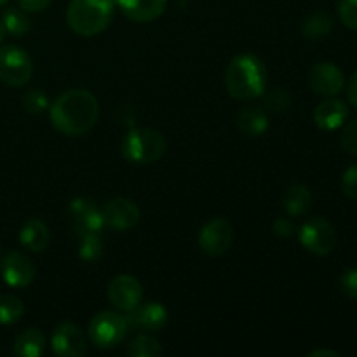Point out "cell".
<instances>
[{
	"label": "cell",
	"mask_w": 357,
	"mask_h": 357,
	"mask_svg": "<svg viewBox=\"0 0 357 357\" xmlns=\"http://www.w3.org/2000/svg\"><path fill=\"white\" fill-rule=\"evenodd\" d=\"M103 213L105 225H108L114 230H129L138 225L139 222V208L136 202L126 197H115L108 201L101 208Z\"/></svg>",
	"instance_id": "cell-14"
},
{
	"label": "cell",
	"mask_w": 357,
	"mask_h": 357,
	"mask_svg": "<svg viewBox=\"0 0 357 357\" xmlns=\"http://www.w3.org/2000/svg\"><path fill=\"white\" fill-rule=\"evenodd\" d=\"M340 21L351 30H357V0H340L338 2Z\"/></svg>",
	"instance_id": "cell-29"
},
{
	"label": "cell",
	"mask_w": 357,
	"mask_h": 357,
	"mask_svg": "<svg viewBox=\"0 0 357 357\" xmlns=\"http://www.w3.org/2000/svg\"><path fill=\"white\" fill-rule=\"evenodd\" d=\"M68 216L72 229L79 236H84V234H100L107 227L101 209L98 208L96 202L87 197L73 199L68 206Z\"/></svg>",
	"instance_id": "cell-8"
},
{
	"label": "cell",
	"mask_w": 357,
	"mask_h": 357,
	"mask_svg": "<svg viewBox=\"0 0 357 357\" xmlns=\"http://www.w3.org/2000/svg\"><path fill=\"white\" fill-rule=\"evenodd\" d=\"M234 243V229L225 218H213L199 232V246L209 257H222Z\"/></svg>",
	"instance_id": "cell-9"
},
{
	"label": "cell",
	"mask_w": 357,
	"mask_h": 357,
	"mask_svg": "<svg viewBox=\"0 0 357 357\" xmlns=\"http://www.w3.org/2000/svg\"><path fill=\"white\" fill-rule=\"evenodd\" d=\"M312 204V192L305 185L295 183L286 188L282 195V208L289 216H302Z\"/></svg>",
	"instance_id": "cell-20"
},
{
	"label": "cell",
	"mask_w": 357,
	"mask_h": 357,
	"mask_svg": "<svg viewBox=\"0 0 357 357\" xmlns=\"http://www.w3.org/2000/svg\"><path fill=\"white\" fill-rule=\"evenodd\" d=\"M119 9L135 23H149L164 13L167 0H115Z\"/></svg>",
	"instance_id": "cell-16"
},
{
	"label": "cell",
	"mask_w": 357,
	"mask_h": 357,
	"mask_svg": "<svg viewBox=\"0 0 357 357\" xmlns=\"http://www.w3.org/2000/svg\"><path fill=\"white\" fill-rule=\"evenodd\" d=\"M349 115L347 105L337 98H328L323 103H319L314 110V122L323 131H335L340 126H344L345 119Z\"/></svg>",
	"instance_id": "cell-17"
},
{
	"label": "cell",
	"mask_w": 357,
	"mask_h": 357,
	"mask_svg": "<svg viewBox=\"0 0 357 357\" xmlns=\"http://www.w3.org/2000/svg\"><path fill=\"white\" fill-rule=\"evenodd\" d=\"M51 349L59 357H80L86 354L87 344L79 326L65 321V323H59L52 331Z\"/></svg>",
	"instance_id": "cell-12"
},
{
	"label": "cell",
	"mask_w": 357,
	"mask_h": 357,
	"mask_svg": "<svg viewBox=\"0 0 357 357\" xmlns=\"http://www.w3.org/2000/svg\"><path fill=\"white\" fill-rule=\"evenodd\" d=\"M3 2H7V0H0V6H2V3H3Z\"/></svg>",
	"instance_id": "cell-38"
},
{
	"label": "cell",
	"mask_w": 357,
	"mask_h": 357,
	"mask_svg": "<svg viewBox=\"0 0 357 357\" xmlns=\"http://www.w3.org/2000/svg\"><path fill=\"white\" fill-rule=\"evenodd\" d=\"M128 314L129 316L126 317H128L131 330L138 328V330L152 331V333L164 330L167 324V319H169L166 307L157 302H149L145 305L139 303L138 307H135Z\"/></svg>",
	"instance_id": "cell-15"
},
{
	"label": "cell",
	"mask_w": 357,
	"mask_h": 357,
	"mask_svg": "<svg viewBox=\"0 0 357 357\" xmlns=\"http://www.w3.org/2000/svg\"><path fill=\"white\" fill-rule=\"evenodd\" d=\"M51 2L52 0H17L21 9L26 10V13H38V10H44Z\"/></svg>",
	"instance_id": "cell-34"
},
{
	"label": "cell",
	"mask_w": 357,
	"mask_h": 357,
	"mask_svg": "<svg viewBox=\"0 0 357 357\" xmlns=\"http://www.w3.org/2000/svg\"><path fill=\"white\" fill-rule=\"evenodd\" d=\"M347 96H349V101H351V103L357 108V72L352 75V79L349 80Z\"/></svg>",
	"instance_id": "cell-35"
},
{
	"label": "cell",
	"mask_w": 357,
	"mask_h": 357,
	"mask_svg": "<svg viewBox=\"0 0 357 357\" xmlns=\"http://www.w3.org/2000/svg\"><path fill=\"white\" fill-rule=\"evenodd\" d=\"M0 274H2L3 282L10 288H26L33 282L35 265L26 255L20 251H10L0 260Z\"/></svg>",
	"instance_id": "cell-11"
},
{
	"label": "cell",
	"mask_w": 357,
	"mask_h": 357,
	"mask_svg": "<svg viewBox=\"0 0 357 357\" xmlns=\"http://www.w3.org/2000/svg\"><path fill=\"white\" fill-rule=\"evenodd\" d=\"M237 126L244 136L258 138L265 135L268 129V117L264 108L260 107H244L237 115Z\"/></svg>",
	"instance_id": "cell-19"
},
{
	"label": "cell",
	"mask_w": 357,
	"mask_h": 357,
	"mask_svg": "<svg viewBox=\"0 0 357 357\" xmlns=\"http://www.w3.org/2000/svg\"><path fill=\"white\" fill-rule=\"evenodd\" d=\"M333 21L326 13H312L302 21V33L309 40H323L330 35Z\"/></svg>",
	"instance_id": "cell-22"
},
{
	"label": "cell",
	"mask_w": 357,
	"mask_h": 357,
	"mask_svg": "<svg viewBox=\"0 0 357 357\" xmlns=\"http://www.w3.org/2000/svg\"><path fill=\"white\" fill-rule=\"evenodd\" d=\"M52 128L65 136L87 135L100 119V103L87 89H70L49 107Z\"/></svg>",
	"instance_id": "cell-1"
},
{
	"label": "cell",
	"mask_w": 357,
	"mask_h": 357,
	"mask_svg": "<svg viewBox=\"0 0 357 357\" xmlns=\"http://www.w3.org/2000/svg\"><path fill=\"white\" fill-rule=\"evenodd\" d=\"M310 357H323V356H328V357H340V354L335 351H330V349H317V351H312L309 354Z\"/></svg>",
	"instance_id": "cell-36"
},
{
	"label": "cell",
	"mask_w": 357,
	"mask_h": 357,
	"mask_svg": "<svg viewBox=\"0 0 357 357\" xmlns=\"http://www.w3.org/2000/svg\"><path fill=\"white\" fill-rule=\"evenodd\" d=\"M342 190L352 201H357V164L349 167L342 176Z\"/></svg>",
	"instance_id": "cell-31"
},
{
	"label": "cell",
	"mask_w": 357,
	"mask_h": 357,
	"mask_svg": "<svg viewBox=\"0 0 357 357\" xmlns=\"http://www.w3.org/2000/svg\"><path fill=\"white\" fill-rule=\"evenodd\" d=\"M33 65L24 49L17 45L0 47V80L10 87H21L30 80Z\"/></svg>",
	"instance_id": "cell-7"
},
{
	"label": "cell",
	"mask_w": 357,
	"mask_h": 357,
	"mask_svg": "<svg viewBox=\"0 0 357 357\" xmlns=\"http://www.w3.org/2000/svg\"><path fill=\"white\" fill-rule=\"evenodd\" d=\"M21 105L24 110L31 115L42 114L49 108V98L44 91L40 89H30L21 96Z\"/></svg>",
	"instance_id": "cell-27"
},
{
	"label": "cell",
	"mask_w": 357,
	"mask_h": 357,
	"mask_svg": "<svg viewBox=\"0 0 357 357\" xmlns=\"http://www.w3.org/2000/svg\"><path fill=\"white\" fill-rule=\"evenodd\" d=\"M272 229H274L275 236L284 237V239H289V237H293L296 234L295 223L289 218H278L274 222V225H272Z\"/></svg>",
	"instance_id": "cell-33"
},
{
	"label": "cell",
	"mask_w": 357,
	"mask_h": 357,
	"mask_svg": "<svg viewBox=\"0 0 357 357\" xmlns=\"http://www.w3.org/2000/svg\"><path fill=\"white\" fill-rule=\"evenodd\" d=\"M121 152L128 162L153 164L166 153V138L152 128H135L122 139Z\"/></svg>",
	"instance_id": "cell-4"
},
{
	"label": "cell",
	"mask_w": 357,
	"mask_h": 357,
	"mask_svg": "<svg viewBox=\"0 0 357 357\" xmlns=\"http://www.w3.org/2000/svg\"><path fill=\"white\" fill-rule=\"evenodd\" d=\"M267 86V70L264 61L253 54H239L225 70V87L232 98L250 101L260 98Z\"/></svg>",
	"instance_id": "cell-2"
},
{
	"label": "cell",
	"mask_w": 357,
	"mask_h": 357,
	"mask_svg": "<svg viewBox=\"0 0 357 357\" xmlns=\"http://www.w3.org/2000/svg\"><path fill=\"white\" fill-rule=\"evenodd\" d=\"M340 289L349 298L357 300V268H347L340 275Z\"/></svg>",
	"instance_id": "cell-32"
},
{
	"label": "cell",
	"mask_w": 357,
	"mask_h": 357,
	"mask_svg": "<svg viewBox=\"0 0 357 357\" xmlns=\"http://www.w3.org/2000/svg\"><path fill=\"white\" fill-rule=\"evenodd\" d=\"M0 16H2L7 33L14 35V37H21L30 30V20L26 16V10H23L21 7L20 9H16V7L6 9Z\"/></svg>",
	"instance_id": "cell-23"
},
{
	"label": "cell",
	"mask_w": 357,
	"mask_h": 357,
	"mask_svg": "<svg viewBox=\"0 0 357 357\" xmlns=\"http://www.w3.org/2000/svg\"><path fill=\"white\" fill-rule=\"evenodd\" d=\"M298 239L307 251L317 257H326L337 246L335 227L323 216L307 220L298 230Z\"/></svg>",
	"instance_id": "cell-6"
},
{
	"label": "cell",
	"mask_w": 357,
	"mask_h": 357,
	"mask_svg": "<svg viewBox=\"0 0 357 357\" xmlns=\"http://www.w3.org/2000/svg\"><path fill=\"white\" fill-rule=\"evenodd\" d=\"M129 330L131 326H129L128 317L114 310H103L91 319L87 333H89V340L96 347L112 349L117 347L128 337Z\"/></svg>",
	"instance_id": "cell-5"
},
{
	"label": "cell",
	"mask_w": 357,
	"mask_h": 357,
	"mask_svg": "<svg viewBox=\"0 0 357 357\" xmlns=\"http://www.w3.org/2000/svg\"><path fill=\"white\" fill-rule=\"evenodd\" d=\"M265 107L268 110L275 112V114H282V112H286L291 107V96L282 87H275V89L268 91L265 94Z\"/></svg>",
	"instance_id": "cell-28"
},
{
	"label": "cell",
	"mask_w": 357,
	"mask_h": 357,
	"mask_svg": "<svg viewBox=\"0 0 357 357\" xmlns=\"http://www.w3.org/2000/svg\"><path fill=\"white\" fill-rule=\"evenodd\" d=\"M114 13L115 0H70L66 21L80 37H94L107 30Z\"/></svg>",
	"instance_id": "cell-3"
},
{
	"label": "cell",
	"mask_w": 357,
	"mask_h": 357,
	"mask_svg": "<svg viewBox=\"0 0 357 357\" xmlns=\"http://www.w3.org/2000/svg\"><path fill=\"white\" fill-rule=\"evenodd\" d=\"M45 349V337L35 328L21 331L14 340V354L20 357H38Z\"/></svg>",
	"instance_id": "cell-21"
},
{
	"label": "cell",
	"mask_w": 357,
	"mask_h": 357,
	"mask_svg": "<svg viewBox=\"0 0 357 357\" xmlns=\"http://www.w3.org/2000/svg\"><path fill=\"white\" fill-rule=\"evenodd\" d=\"M128 354L131 357H159L162 354V347L150 335H138L128 345Z\"/></svg>",
	"instance_id": "cell-25"
},
{
	"label": "cell",
	"mask_w": 357,
	"mask_h": 357,
	"mask_svg": "<svg viewBox=\"0 0 357 357\" xmlns=\"http://www.w3.org/2000/svg\"><path fill=\"white\" fill-rule=\"evenodd\" d=\"M340 143L345 152L351 153V155H357V119L345 126L340 136Z\"/></svg>",
	"instance_id": "cell-30"
},
{
	"label": "cell",
	"mask_w": 357,
	"mask_h": 357,
	"mask_svg": "<svg viewBox=\"0 0 357 357\" xmlns=\"http://www.w3.org/2000/svg\"><path fill=\"white\" fill-rule=\"evenodd\" d=\"M49 241H51V234H49L47 225L42 220L31 218L21 227L20 243L21 246H24L31 253H40V251H44L47 248Z\"/></svg>",
	"instance_id": "cell-18"
},
{
	"label": "cell",
	"mask_w": 357,
	"mask_h": 357,
	"mask_svg": "<svg viewBox=\"0 0 357 357\" xmlns=\"http://www.w3.org/2000/svg\"><path fill=\"white\" fill-rule=\"evenodd\" d=\"M6 33H7V30H6V26H3L2 16H0V42H2L3 38H6Z\"/></svg>",
	"instance_id": "cell-37"
},
{
	"label": "cell",
	"mask_w": 357,
	"mask_h": 357,
	"mask_svg": "<svg viewBox=\"0 0 357 357\" xmlns=\"http://www.w3.org/2000/svg\"><path fill=\"white\" fill-rule=\"evenodd\" d=\"M108 300L112 305L124 312H131L135 307H138L143 300L142 282L129 274H121L114 278L107 289Z\"/></svg>",
	"instance_id": "cell-10"
},
{
	"label": "cell",
	"mask_w": 357,
	"mask_h": 357,
	"mask_svg": "<svg viewBox=\"0 0 357 357\" xmlns=\"http://www.w3.org/2000/svg\"><path fill=\"white\" fill-rule=\"evenodd\" d=\"M23 314L24 305L17 296L0 295V324H16Z\"/></svg>",
	"instance_id": "cell-26"
},
{
	"label": "cell",
	"mask_w": 357,
	"mask_h": 357,
	"mask_svg": "<svg viewBox=\"0 0 357 357\" xmlns=\"http://www.w3.org/2000/svg\"><path fill=\"white\" fill-rule=\"evenodd\" d=\"M103 241H101L100 234H84L80 236L79 241V257L80 260L93 264L103 257Z\"/></svg>",
	"instance_id": "cell-24"
},
{
	"label": "cell",
	"mask_w": 357,
	"mask_h": 357,
	"mask_svg": "<svg viewBox=\"0 0 357 357\" xmlns=\"http://www.w3.org/2000/svg\"><path fill=\"white\" fill-rule=\"evenodd\" d=\"M309 86L319 96H337L344 89L345 77L337 65L321 61L309 70Z\"/></svg>",
	"instance_id": "cell-13"
}]
</instances>
